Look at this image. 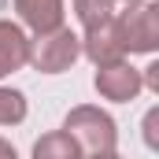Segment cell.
Wrapping results in <instances>:
<instances>
[{"label":"cell","mask_w":159,"mask_h":159,"mask_svg":"<svg viewBox=\"0 0 159 159\" xmlns=\"http://www.w3.org/2000/svg\"><path fill=\"white\" fill-rule=\"evenodd\" d=\"M59 129L74 137V144H78L85 156L115 152L119 148V122L111 119L100 104H78V107H70Z\"/></svg>","instance_id":"cell-1"},{"label":"cell","mask_w":159,"mask_h":159,"mask_svg":"<svg viewBox=\"0 0 159 159\" xmlns=\"http://www.w3.org/2000/svg\"><path fill=\"white\" fill-rule=\"evenodd\" d=\"M144 144L152 152L159 148V107H148V115H144Z\"/></svg>","instance_id":"cell-11"},{"label":"cell","mask_w":159,"mask_h":159,"mask_svg":"<svg viewBox=\"0 0 159 159\" xmlns=\"http://www.w3.org/2000/svg\"><path fill=\"white\" fill-rule=\"evenodd\" d=\"M15 15H19V26L30 30L34 37L41 34H52L59 26H67V0H11Z\"/></svg>","instance_id":"cell-6"},{"label":"cell","mask_w":159,"mask_h":159,"mask_svg":"<svg viewBox=\"0 0 159 159\" xmlns=\"http://www.w3.org/2000/svg\"><path fill=\"white\" fill-rule=\"evenodd\" d=\"M122 22V41H126V56H156L159 48V4L144 0L137 7L119 11Z\"/></svg>","instance_id":"cell-3"},{"label":"cell","mask_w":159,"mask_h":159,"mask_svg":"<svg viewBox=\"0 0 159 159\" xmlns=\"http://www.w3.org/2000/svg\"><path fill=\"white\" fill-rule=\"evenodd\" d=\"M93 89L100 93V100L107 104H133L144 85H141V70L129 63V59H115V63H104L96 67L93 74Z\"/></svg>","instance_id":"cell-5"},{"label":"cell","mask_w":159,"mask_h":159,"mask_svg":"<svg viewBox=\"0 0 159 159\" xmlns=\"http://www.w3.org/2000/svg\"><path fill=\"white\" fill-rule=\"evenodd\" d=\"M30 115V100L22 89L0 85V126H22Z\"/></svg>","instance_id":"cell-9"},{"label":"cell","mask_w":159,"mask_h":159,"mask_svg":"<svg viewBox=\"0 0 159 159\" xmlns=\"http://www.w3.org/2000/svg\"><path fill=\"white\" fill-rule=\"evenodd\" d=\"M30 159H85V152L74 144L70 133H63V129H48V133H41L37 141H34Z\"/></svg>","instance_id":"cell-8"},{"label":"cell","mask_w":159,"mask_h":159,"mask_svg":"<svg viewBox=\"0 0 159 159\" xmlns=\"http://www.w3.org/2000/svg\"><path fill=\"white\" fill-rule=\"evenodd\" d=\"M81 37V56L93 63V67H104V63H115V59H126V41H122V22L119 11L85 26L78 34Z\"/></svg>","instance_id":"cell-4"},{"label":"cell","mask_w":159,"mask_h":159,"mask_svg":"<svg viewBox=\"0 0 159 159\" xmlns=\"http://www.w3.org/2000/svg\"><path fill=\"white\" fill-rule=\"evenodd\" d=\"M115 4H122V7H137V4H144V0H115Z\"/></svg>","instance_id":"cell-15"},{"label":"cell","mask_w":159,"mask_h":159,"mask_svg":"<svg viewBox=\"0 0 159 159\" xmlns=\"http://www.w3.org/2000/svg\"><path fill=\"white\" fill-rule=\"evenodd\" d=\"M26 63H30V34L19 22L0 19V81L22 70Z\"/></svg>","instance_id":"cell-7"},{"label":"cell","mask_w":159,"mask_h":159,"mask_svg":"<svg viewBox=\"0 0 159 159\" xmlns=\"http://www.w3.org/2000/svg\"><path fill=\"white\" fill-rule=\"evenodd\" d=\"M141 85H144L152 96H159V59H152V63L141 70Z\"/></svg>","instance_id":"cell-12"},{"label":"cell","mask_w":159,"mask_h":159,"mask_svg":"<svg viewBox=\"0 0 159 159\" xmlns=\"http://www.w3.org/2000/svg\"><path fill=\"white\" fill-rule=\"evenodd\" d=\"M78 59H81V37L70 26L30 37V63L26 67H34L37 74H67Z\"/></svg>","instance_id":"cell-2"},{"label":"cell","mask_w":159,"mask_h":159,"mask_svg":"<svg viewBox=\"0 0 159 159\" xmlns=\"http://www.w3.org/2000/svg\"><path fill=\"white\" fill-rule=\"evenodd\" d=\"M85 159H122V156H119V148H115V152H96V156H85Z\"/></svg>","instance_id":"cell-14"},{"label":"cell","mask_w":159,"mask_h":159,"mask_svg":"<svg viewBox=\"0 0 159 159\" xmlns=\"http://www.w3.org/2000/svg\"><path fill=\"white\" fill-rule=\"evenodd\" d=\"M70 11H74V19H78L81 30H85V26L115 15V0H70Z\"/></svg>","instance_id":"cell-10"},{"label":"cell","mask_w":159,"mask_h":159,"mask_svg":"<svg viewBox=\"0 0 159 159\" xmlns=\"http://www.w3.org/2000/svg\"><path fill=\"white\" fill-rule=\"evenodd\" d=\"M0 159H19V152H15V144H11L7 137H0Z\"/></svg>","instance_id":"cell-13"}]
</instances>
